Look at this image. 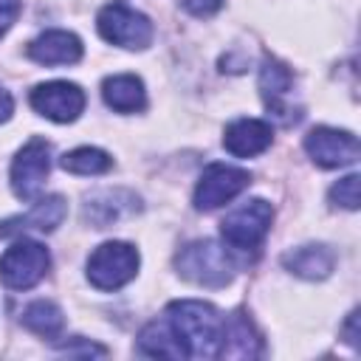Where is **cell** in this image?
<instances>
[{
  "mask_svg": "<svg viewBox=\"0 0 361 361\" xmlns=\"http://www.w3.org/2000/svg\"><path fill=\"white\" fill-rule=\"evenodd\" d=\"M48 265H51V257L45 245L34 240H20L0 257V282L11 290L34 288L45 276Z\"/></svg>",
  "mask_w": 361,
  "mask_h": 361,
  "instance_id": "obj_6",
  "label": "cell"
},
{
  "mask_svg": "<svg viewBox=\"0 0 361 361\" xmlns=\"http://www.w3.org/2000/svg\"><path fill=\"white\" fill-rule=\"evenodd\" d=\"M102 99L107 107H113L116 113H135L144 110L147 104V93L138 76L133 73H118V76H107L102 82Z\"/></svg>",
  "mask_w": 361,
  "mask_h": 361,
  "instance_id": "obj_17",
  "label": "cell"
},
{
  "mask_svg": "<svg viewBox=\"0 0 361 361\" xmlns=\"http://www.w3.org/2000/svg\"><path fill=\"white\" fill-rule=\"evenodd\" d=\"M290 87H293L290 68L285 62H279L276 56H265L262 59V68H259V93H262V102H265L268 113L279 124H293V121L302 118V113L288 104Z\"/></svg>",
  "mask_w": 361,
  "mask_h": 361,
  "instance_id": "obj_9",
  "label": "cell"
},
{
  "mask_svg": "<svg viewBox=\"0 0 361 361\" xmlns=\"http://www.w3.org/2000/svg\"><path fill=\"white\" fill-rule=\"evenodd\" d=\"M59 164H62L65 172H73V175H102V172H107L113 166V158L104 149L79 147L73 152H65Z\"/></svg>",
  "mask_w": 361,
  "mask_h": 361,
  "instance_id": "obj_20",
  "label": "cell"
},
{
  "mask_svg": "<svg viewBox=\"0 0 361 361\" xmlns=\"http://www.w3.org/2000/svg\"><path fill=\"white\" fill-rule=\"evenodd\" d=\"M259 353H262V341L254 322L243 310H234L231 316H226L217 358H257Z\"/></svg>",
  "mask_w": 361,
  "mask_h": 361,
  "instance_id": "obj_13",
  "label": "cell"
},
{
  "mask_svg": "<svg viewBox=\"0 0 361 361\" xmlns=\"http://www.w3.org/2000/svg\"><path fill=\"white\" fill-rule=\"evenodd\" d=\"M271 138H274L271 124H265L259 118H240L226 127L223 147L237 158H251V155L265 152L271 147Z\"/></svg>",
  "mask_w": 361,
  "mask_h": 361,
  "instance_id": "obj_15",
  "label": "cell"
},
{
  "mask_svg": "<svg viewBox=\"0 0 361 361\" xmlns=\"http://www.w3.org/2000/svg\"><path fill=\"white\" fill-rule=\"evenodd\" d=\"M223 316L209 302H169L164 319L149 322L138 336V350L152 358H217Z\"/></svg>",
  "mask_w": 361,
  "mask_h": 361,
  "instance_id": "obj_1",
  "label": "cell"
},
{
  "mask_svg": "<svg viewBox=\"0 0 361 361\" xmlns=\"http://www.w3.org/2000/svg\"><path fill=\"white\" fill-rule=\"evenodd\" d=\"M65 212H68L65 197H59V195L42 197V200L34 203V209L28 214L3 220L0 223V237H14V234H23V231H54L65 220Z\"/></svg>",
  "mask_w": 361,
  "mask_h": 361,
  "instance_id": "obj_12",
  "label": "cell"
},
{
  "mask_svg": "<svg viewBox=\"0 0 361 361\" xmlns=\"http://www.w3.org/2000/svg\"><path fill=\"white\" fill-rule=\"evenodd\" d=\"M271 220H274L271 203L262 197H254L226 214V220L220 223V234L226 245H231L234 251H254L265 240Z\"/></svg>",
  "mask_w": 361,
  "mask_h": 361,
  "instance_id": "obj_3",
  "label": "cell"
},
{
  "mask_svg": "<svg viewBox=\"0 0 361 361\" xmlns=\"http://www.w3.org/2000/svg\"><path fill=\"white\" fill-rule=\"evenodd\" d=\"M251 175L245 169L228 166V164H212L203 169L197 186H195V209L212 212L220 209L223 203L234 200L243 189H248Z\"/></svg>",
  "mask_w": 361,
  "mask_h": 361,
  "instance_id": "obj_8",
  "label": "cell"
},
{
  "mask_svg": "<svg viewBox=\"0 0 361 361\" xmlns=\"http://www.w3.org/2000/svg\"><path fill=\"white\" fill-rule=\"evenodd\" d=\"M358 180H361L358 175H347L338 183H333L330 186V203L355 212L358 209Z\"/></svg>",
  "mask_w": 361,
  "mask_h": 361,
  "instance_id": "obj_21",
  "label": "cell"
},
{
  "mask_svg": "<svg viewBox=\"0 0 361 361\" xmlns=\"http://www.w3.org/2000/svg\"><path fill=\"white\" fill-rule=\"evenodd\" d=\"M51 169V147L45 138H31L11 164V189L20 200H37Z\"/></svg>",
  "mask_w": 361,
  "mask_h": 361,
  "instance_id": "obj_7",
  "label": "cell"
},
{
  "mask_svg": "<svg viewBox=\"0 0 361 361\" xmlns=\"http://www.w3.org/2000/svg\"><path fill=\"white\" fill-rule=\"evenodd\" d=\"M355 324H358V310H353L350 313V319H347V327H344V338H347V344H358V330H355Z\"/></svg>",
  "mask_w": 361,
  "mask_h": 361,
  "instance_id": "obj_25",
  "label": "cell"
},
{
  "mask_svg": "<svg viewBox=\"0 0 361 361\" xmlns=\"http://www.w3.org/2000/svg\"><path fill=\"white\" fill-rule=\"evenodd\" d=\"M31 107L51 121H73L85 110V93L73 82H45L31 90Z\"/></svg>",
  "mask_w": 361,
  "mask_h": 361,
  "instance_id": "obj_11",
  "label": "cell"
},
{
  "mask_svg": "<svg viewBox=\"0 0 361 361\" xmlns=\"http://www.w3.org/2000/svg\"><path fill=\"white\" fill-rule=\"evenodd\" d=\"M305 149L307 155L324 166V169H336V166H350L358 161V138L347 130H333V127H313L305 135Z\"/></svg>",
  "mask_w": 361,
  "mask_h": 361,
  "instance_id": "obj_10",
  "label": "cell"
},
{
  "mask_svg": "<svg viewBox=\"0 0 361 361\" xmlns=\"http://www.w3.org/2000/svg\"><path fill=\"white\" fill-rule=\"evenodd\" d=\"M11 110H14V102H11L8 90H6V87H0V121H6V118L11 116Z\"/></svg>",
  "mask_w": 361,
  "mask_h": 361,
  "instance_id": "obj_26",
  "label": "cell"
},
{
  "mask_svg": "<svg viewBox=\"0 0 361 361\" xmlns=\"http://www.w3.org/2000/svg\"><path fill=\"white\" fill-rule=\"evenodd\" d=\"M23 324L31 333L42 336V338H59V333L65 327V316H62V310L54 302L39 299V302H31L23 310Z\"/></svg>",
  "mask_w": 361,
  "mask_h": 361,
  "instance_id": "obj_19",
  "label": "cell"
},
{
  "mask_svg": "<svg viewBox=\"0 0 361 361\" xmlns=\"http://www.w3.org/2000/svg\"><path fill=\"white\" fill-rule=\"evenodd\" d=\"M59 350L68 353V355H104V353H107L102 344H93V341H85V344H73V341H68V344H62Z\"/></svg>",
  "mask_w": 361,
  "mask_h": 361,
  "instance_id": "obj_24",
  "label": "cell"
},
{
  "mask_svg": "<svg viewBox=\"0 0 361 361\" xmlns=\"http://www.w3.org/2000/svg\"><path fill=\"white\" fill-rule=\"evenodd\" d=\"M138 212V197L133 192H124V189H107V192H99L93 197H87L85 203V220L93 226V228H107L130 214Z\"/></svg>",
  "mask_w": 361,
  "mask_h": 361,
  "instance_id": "obj_14",
  "label": "cell"
},
{
  "mask_svg": "<svg viewBox=\"0 0 361 361\" xmlns=\"http://www.w3.org/2000/svg\"><path fill=\"white\" fill-rule=\"evenodd\" d=\"M180 6L195 17H212L214 11H220L223 0H180Z\"/></svg>",
  "mask_w": 361,
  "mask_h": 361,
  "instance_id": "obj_22",
  "label": "cell"
},
{
  "mask_svg": "<svg viewBox=\"0 0 361 361\" xmlns=\"http://www.w3.org/2000/svg\"><path fill=\"white\" fill-rule=\"evenodd\" d=\"M96 25H99V34L113 42V45H121V48H133V51H141L152 42V23L130 8L124 0H113L107 3L99 17H96Z\"/></svg>",
  "mask_w": 361,
  "mask_h": 361,
  "instance_id": "obj_5",
  "label": "cell"
},
{
  "mask_svg": "<svg viewBox=\"0 0 361 361\" xmlns=\"http://www.w3.org/2000/svg\"><path fill=\"white\" fill-rule=\"evenodd\" d=\"M138 271V251L130 243H102L87 259V279L99 290H116L127 285Z\"/></svg>",
  "mask_w": 361,
  "mask_h": 361,
  "instance_id": "obj_4",
  "label": "cell"
},
{
  "mask_svg": "<svg viewBox=\"0 0 361 361\" xmlns=\"http://www.w3.org/2000/svg\"><path fill=\"white\" fill-rule=\"evenodd\" d=\"M28 56L39 65H73L82 59V42L71 31H45L28 45Z\"/></svg>",
  "mask_w": 361,
  "mask_h": 361,
  "instance_id": "obj_16",
  "label": "cell"
},
{
  "mask_svg": "<svg viewBox=\"0 0 361 361\" xmlns=\"http://www.w3.org/2000/svg\"><path fill=\"white\" fill-rule=\"evenodd\" d=\"M17 14H20V0H0V34L11 28Z\"/></svg>",
  "mask_w": 361,
  "mask_h": 361,
  "instance_id": "obj_23",
  "label": "cell"
},
{
  "mask_svg": "<svg viewBox=\"0 0 361 361\" xmlns=\"http://www.w3.org/2000/svg\"><path fill=\"white\" fill-rule=\"evenodd\" d=\"M282 265L305 279H324L336 265V254L327 245H302L282 257Z\"/></svg>",
  "mask_w": 361,
  "mask_h": 361,
  "instance_id": "obj_18",
  "label": "cell"
},
{
  "mask_svg": "<svg viewBox=\"0 0 361 361\" xmlns=\"http://www.w3.org/2000/svg\"><path fill=\"white\" fill-rule=\"evenodd\" d=\"M175 265L183 279L203 285V288H223L234 276L231 254L214 240H195L183 245L175 257Z\"/></svg>",
  "mask_w": 361,
  "mask_h": 361,
  "instance_id": "obj_2",
  "label": "cell"
}]
</instances>
